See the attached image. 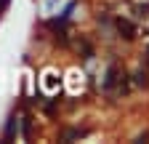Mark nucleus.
I'll return each mask as SVG.
<instances>
[{
  "mask_svg": "<svg viewBox=\"0 0 149 144\" xmlns=\"http://www.w3.org/2000/svg\"><path fill=\"white\" fill-rule=\"evenodd\" d=\"M29 125H32L29 117H24V139H29Z\"/></svg>",
  "mask_w": 149,
  "mask_h": 144,
  "instance_id": "423d86ee",
  "label": "nucleus"
},
{
  "mask_svg": "<svg viewBox=\"0 0 149 144\" xmlns=\"http://www.w3.org/2000/svg\"><path fill=\"white\" fill-rule=\"evenodd\" d=\"M115 27H117V32H120V38H125V40H133L136 38V24L130 22V19H123V16H117L115 19Z\"/></svg>",
  "mask_w": 149,
  "mask_h": 144,
  "instance_id": "f257e3e1",
  "label": "nucleus"
},
{
  "mask_svg": "<svg viewBox=\"0 0 149 144\" xmlns=\"http://www.w3.org/2000/svg\"><path fill=\"white\" fill-rule=\"evenodd\" d=\"M16 128H19V120H16V115H11L8 117V125H6V141H13Z\"/></svg>",
  "mask_w": 149,
  "mask_h": 144,
  "instance_id": "f03ea898",
  "label": "nucleus"
},
{
  "mask_svg": "<svg viewBox=\"0 0 149 144\" xmlns=\"http://www.w3.org/2000/svg\"><path fill=\"white\" fill-rule=\"evenodd\" d=\"M6 6H8V0H0V11H3Z\"/></svg>",
  "mask_w": 149,
  "mask_h": 144,
  "instance_id": "0eeeda50",
  "label": "nucleus"
},
{
  "mask_svg": "<svg viewBox=\"0 0 149 144\" xmlns=\"http://www.w3.org/2000/svg\"><path fill=\"white\" fill-rule=\"evenodd\" d=\"M146 64H149V45H146Z\"/></svg>",
  "mask_w": 149,
  "mask_h": 144,
  "instance_id": "6e6552de",
  "label": "nucleus"
},
{
  "mask_svg": "<svg viewBox=\"0 0 149 144\" xmlns=\"http://www.w3.org/2000/svg\"><path fill=\"white\" fill-rule=\"evenodd\" d=\"M88 131H80V128H72V131H64L61 134V141H72V139H83Z\"/></svg>",
  "mask_w": 149,
  "mask_h": 144,
  "instance_id": "20e7f679",
  "label": "nucleus"
},
{
  "mask_svg": "<svg viewBox=\"0 0 149 144\" xmlns=\"http://www.w3.org/2000/svg\"><path fill=\"white\" fill-rule=\"evenodd\" d=\"M136 83L139 85H149V75L146 72H136Z\"/></svg>",
  "mask_w": 149,
  "mask_h": 144,
  "instance_id": "39448f33",
  "label": "nucleus"
},
{
  "mask_svg": "<svg viewBox=\"0 0 149 144\" xmlns=\"http://www.w3.org/2000/svg\"><path fill=\"white\" fill-rule=\"evenodd\" d=\"M115 80H117V67L112 64V67L107 69V78H104V88H107V91H109L112 85H115Z\"/></svg>",
  "mask_w": 149,
  "mask_h": 144,
  "instance_id": "7ed1b4c3",
  "label": "nucleus"
}]
</instances>
